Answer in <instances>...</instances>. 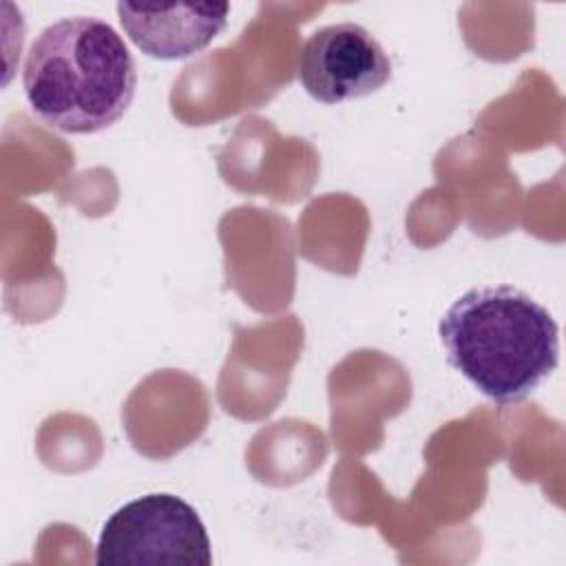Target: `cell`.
I'll use <instances>...</instances> for the list:
<instances>
[{"mask_svg":"<svg viewBox=\"0 0 566 566\" xmlns=\"http://www.w3.org/2000/svg\"><path fill=\"white\" fill-rule=\"evenodd\" d=\"M296 75L316 102L338 104L382 88L391 80V62L365 27L338 22L316 29L303 42Z\"/></svg>","mask_w":566,"mask_h":566,"instance_id":"cell-4","label":"cell"},{"mask_svg":"<svg viewBox=\"0 0 566 566\" xmlns=\"http://www.w3.org/2000/svg\"><path fill=\"white\" fill-rule=\"evenodd\" d=\"M230 4H133L117 2L130 42L157 60H181L206 49L228 24Z\"/></svg>","mask_w":566,"mask_h":566,"instance_id":"cell-5","label":"cell"},{"mask_svg":"<svg viewBox=\"0 0 566 566\" xmlns=\"http://www.w3.org/2000/svg\"><path fill=\"white\" fill-rule=\"evenodd\" d=\"M22 86L31 111L44 124L91 135L126 113L135 97L137 69L108 22L71 15L40 31L24 60Z\"/></svg>","mask_w":566,"mask_h":566,"instance_id":"cell-1","label":"cell"},{"mask_svg":"<svg viewBox=\"0 0 566 566\" xmlns=\"http://www.w3.org/2000/svg\"><path fill=\"white\" fill-rule=\"evenodd\" d=\"M438 334L451 367L502 405L524 400L559 360L555 318L513 285L471 287L447 307Z\"/></svg>","mask_w":566,"mask_h":566,"instance_id":"cell-2","label":"cell"},{"mask_svg":"<svg viewBox=\"0 0 566 566\" xmlns=\"http://www.w3.org/2000/svg\"><path fill=\"white\" fill-rule=\"evenodd\" d=\"M97 566H210L212 548L197 511L172 493H148L119 506L102 526Z\"/></svg>","mask_w":566,"mask_h":566,"instance_id":"cell-3","label":"cell"}]
</instances>
